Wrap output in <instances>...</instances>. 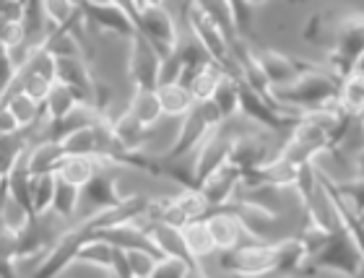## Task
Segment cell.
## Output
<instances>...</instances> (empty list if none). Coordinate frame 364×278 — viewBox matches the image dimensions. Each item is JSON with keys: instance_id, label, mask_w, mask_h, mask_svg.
I'll list each match as a JSON object with an SVG mask.
<instances>
[{"instance_id": "obj_1", "label": "cell", "mask_w": 364, "mask_h": 278, "mask_svg": "<svg viewBox=\"0 0 364 278\" xmlns=\"http://www.w3.org/2000/svg\"><path fill=\"white\" fill-rule=\"evenodd\" d=\"M362 265H364L362 237L338 221V226H333L326 234V240L320 242L318 247L307 255L302 271L304 273L333 271V273H343V276H359Z\"/></svg>"}, {"instance_id": "obj_2", "label": "cell", "mask_w": 364, "mask_h": 278, "mask_svg": "<svg viewBox=\"0 0 364 278\" xmlns=\"http://www.w3.org/2000/svg\"><path fill=\"white\" fill-rule=\"evenodd\" d=\"M336 94H338V78L328 68L315 65V63H307V68L296 75L291 83L273 89L276 102L284 107H291L296 112H307V109L333 105Z\"/></svg>"}, {"instance_id": "obj_3", "label": "cell", "mask_w": 364, "mask_h": 278, "mask_svg": "<svg viewBox=\"0 0 364 278\" xmlns=\"http://www.w3.org/2000/svg\"><path fill=\"white\" fill-rule=\"evenodd\" d=\"M323 21L333 34L328 42V70L341 81L354 68H362V50H364V18L357 11L341 16H326Z\"/></svg>"}, {"instance_id": "obj_4", "label": "cell", "mask_w": 364, "mask_h": 278, "mask_svg": "<svg viewBox=\"0 0 364 278\" xmlns=\"http://www.w3.org/2000/svg\"><path fill=\"white\" fill-rule=\"evenodd\" d=\"M182 117H185V120H182L180 133H177L175 143L164 151L161 161H180V159H185L205 141V136H208L213 128H219L221 122H224V114L219 112V107L213 105L211 99L193 102V107H190Z\"/></svg>"}, {"instance_id": "obj_5", "label": "cell", "mask_w": 364, "mask_h": 278, "mask_svg": "<svg viewBox=\"0 0 364 278\" xmlns=\"http://www.w3.org/2000/svg\"><path fill=\"white\" fill-rule=\"evenodd\" d=\"M185 18H188V26H190V31H193V39L208 53V58H211L224 73L240 78V68H237L235 58H232L229 39L224 37V31L219 29V23L205 14L203 6H200L198 0H185Z\"/></svg>"}, {"instance_id": "obj_6", "label": "cell", "mask_w": 364, "mask_h": 278, "mask_svg": "<svg viewBox=\"0 0 364 278\" xmlns=\"http://www.w3.org/2000/svg\"><path fill=\"white\" fill-rule=\"evenodd\" d=\"M281 263V240L263 242L252 240L242 242L232 250H224L221 268L240 276H260V273H279Z\"/></svg>"}, {"instance_id": "obj_7", "label": "cell", "mask_w": 364, "mask_h": 278, "mask_svg": "<svg viewBox=\"0 0 364 278\" xmlns=\"http://www.w3.org/2000/svg\"><path fill=\"white\" fill-rule=\"evenodd\" d=\"M133 26H136V31L141 37L151 42V47L161 58H167L177 47V42H180L177 39L175 18L161 6H141L136 18H133Z\"/></svg>"}, {"instance_id": "obj_8", "label": "cell", "mask_w": 364, "mask_h": 278, "mask_svg": "<svg viewBox=\"0 0 364 278\" xmlns=\"http://www.w3.org/2000/svg\"><path fill=\"white\" fill-rule=\"evenodd\" d=\"M130 53H128V75L133 89L154 91L159 86V70H161V55L151 47L149 39L141 34H130Z\"/></svg>"}, {"instance_id": "obj_9", "label": "cell", "mask_w": 364, "mask_h": 278, "mask_svg": "<svg viewBox=\"0 0 364 278\" xmlns=\"http://www.w3.org/2000/svg\"><path fill=\"white\" fill-rule=\"evenodd\" d=\"M122 201V196L117 193V180H114L112 172H105V169H97L91 174V180L81 188V198H78V218H86L91 213H99V210H107L117 205Z\"/></svg>"}, {"instance_id": "obj_10", "label": "cell", "mask_w": 364, "mask_h": 278, "mask_svg": "<svg viewBox=\"0 0 364 278\" xmlns=\"http://www.w3.org/2000/svg\"><path fill=\"white\" fill-rule=\"evenodd\" d=\"M221 128V125H219ZM213 128L205 141L198 146L196 154V164H193V182H196V190L200 188V182L208 177L211 172H216L221 164L229 161V151H232V141H235V133H227V130Z\"/></svg>"}, {"instance_id": "obj_11", "label": "cell", "mask_w": 364, "mask_h": 278, "mask_svg": "<svg viewBox=\"0 0 364 278\" xmlns=\"http://www.w3.org/2000/svg\"><path fill=\"white\" fill-rule=\"evenodd\" d=\"M78 11L84 16V21L99 31H112V34H120V37L136 34V26H133V18L128 16V11L120 8L117 3H112V0H105V3L78 0Z\"/></svg>"}, {"instance_id": "obj_12", "label": "cell", "mask_w": 364, "mask_h": 278, "mask_svg": "<svg viewBox=\"0 0 364 278\" xmlns=\"http://www.w3.org/2000/svg\"><path fill=\"white\" fill-rule=\"evenodd\" d=\"M205 226H208V234L213 240V250H232L242 242H252L258 237H252L247 232V226L240 221L237 213L227 210V203L213 208L208 216H205Z\"/></svg>"}, {"instance_id": "obj_13", "label": "cell", "mask_w": 364, "mask_h": 278, "mask_svg": "<svg viewBox=\"0 0 364 278\" xmlns=\"http://www.w3.org/2000/svg\"><path fill=\"white\" fill-rule=\"evenodd\" d=\"M73 260H81V263H91V265H97V268L112 271L114 276H120V278H130L125 250L112 245V242L99 240V237H89V240L76 250Z\"/></svg>"}, {"instance_id": "obj_14", "label": "cell", "mask_w": 364, "mask_h": 278, "mask_svg": "<svg viewBox=\"0 0 364 278\" xmlns=\"http://www.w3.org/2000/svg\"><path fill=\"white\" fill-rule=\"evenodd\" d=\"M242 180H245L242 169L237 164H232V161H227V164H221L216 172L208 174V177L200 182L198 190H200V196L208 201L211 208H219V205H224L227 201H232V198L237 196Z\"/></svg>"}, {"instance_id": "obj_15", "label": "cell", "mask_w": 364, "mask_h": 278, "mask_svg": "<svg viewBox=\"0 0 364 278\" xmlns=\"http://www.w3.org/2000/svg\"><path fill=\"white\" fill-rule=\"evenodd\" d=\"M102 117H105V112H102L99 107L89 105V102H78V105L70 107L68 112H63L60 117L47 120L42 141H63L68 133H73V130H81V128H89V125L99 122Z\"/></svg>"}, {"instance_id": "obj_16", "label": "cell", "mask_w": 364, "mask_h": 278, "mask_svg": "<svg viewBox=\"0 0 364 278\" xmlns=\"http://www.w3.org/2000/svg\"><path fill=\"white\" fill-rule=\"evenodd\" d=\"M55 81L65 83L70 89H78L94 105L97 81L91 78V70L86 65L84 55H63V58H55Z\"/></svg>"}, {"instance_id": "obj_17", "label": "cell", "mask_w": 364, "mask_h": 278, "mask_svg": "<svg viewBox=\"0 0 364 278\" xmlns=\"http://www.w3.org/2000/svg\"><path fill=\"white\" fill-rule=\"evenodd\" d=\"M258 63L263 73H266L268 83H271V91L279 89V86H287L307 68L304 60H296L291 55L276 53V50H258Z\"/></svg>"}, {"instance_id": "obj_18", "label": "cell", "mask_w": 364, "mask_h": 278, "mask_svg": "<svg viewBox=\"0 0 364 278\" xmlns=\"http://www.w3.org/2000/svg\"><path fill=\"white\" fill-rule=\"evenodd\" d=\"M268 141L263 136H252V133H245V136H237L232 141V151H229V161L237 164L242 172H250L255 166H260L263 161H268Z\"/></svg>"}, {"instance_id": "obj_19", "label": "cell", "mask_w": 364, "mask_h": 278, "mask_svg": "<svg viewBox=\"0 0 364 278\" xmlns=\"http://www.w3.org/2000/svg\"><path fill=\"white\" fill-rule=\"evenodd\" d=\"M149 234H151V240L156 242V247H159L164 255L180 257V260H185L188 265H193V271L200 273V263H198L196 257L188 252V247H185L180 226L164 224V221H151V224H149Z\"/></svg>"}, {"instance_id": "obj_20", "label": "cell", "mask_w": 364, "mask_h": 278, "mask_svg": "<svg viewBox=\"0 0 364 278\" xmlns=\"http://www.w3.org/2000/svg\"><path fill=\"white\" fill-rule=\"evenodd\" d=\"M336 107L349 117H359L364 109V83L362 68H354L349 75L338 81V94H336Z\"/></svg>"}, {"instance_id": "obj_21", "label": "cell", "mask_w": 364, "mask_h": 278, "mask_svg": "<svg viewBox=\"0 0 364 278\" xmlns=\"http://www.w3.org/2000/svg\"><path fill=\"white\" fill-rule=\"evenodd\" d=\"M63 156H65V151H63L60 141H37L31 143L29 149H26V154H23L31 174L55 172Z\"/></svg>"}, {"instance_id": "obj_22", "label": "cell", "mask_w": 364, "mask_h": 278, "mask_svg": "<svg viewBox=\"0 0 364 278\" xmlns=\"http://www.w3.org/2000/svg\"><path fill=\"white\" fill-rule=\"evenodd\" d=\"M31 146V128H21L16 133H0V182L6 180L23 151Z\"/></svg>"}, {"instance_id": "obj_23", "label": "cell", "mask_w": 364, "mask_h": 278, "mask_svg": "<svg viewBox=\"0 0 364 278\" xmlns=\"http://www.w3.org/2000/svg\"><path fill=\"white\" fill-rule=\"evenodd\" d=\"M78 102H89V99H86L78 89H70V86H65V83L53 81L45 102H42V114H45L47 120H53V117H60L63 112H68L70 107L78 105Z\"/></svg>"}, {"instance_id": "obj_24", "label": "cell", "mask_w": 364, "mask_h": 278, "mask_svg": "<svg viewBox=\"0 0 364 278\" xmlns=\"http://www.w3.org/2000/svg\"><path fill=\"white\" fill-rule=\"evenodd\" d=\"M156 99H159L161 114H167V117H182L193 107V97H190L188 86H182L180 81L159 83Z\"/></svg>"}, {"instance_id": "obj_25", "label": "cell", "mask_w": 364, "mask_h": 278, "mask_svg": "<svg viewBox=\"0 0 364 278\" xmlns=\"http://www.w3.org/2000/svg\"><path fill=\"white\" fill-rule=\"evenodd\" d=\"M97 169H99L97 159L84 156V154H65V156L60 159L58 169H55V174H60L63 180H68V182H73V185H78V188H84Z\"/></svg>"}, {"instance_id": "obj_26", "label": "cell", "mask_w": 364, "mask_h": 278, "mask_svg": "<svg viewBox=\"0 0 364 278\" xmlns=\"http://www.w3.org/2000/svg\"><path fill=\"white\" fill-rule=\"evenodd\" d=\"M182 240H185V247L196 260L211 255L213 252V240L208 234V226H205V218H193V221H185L180 226Z\"/></svg>"}, {"instance_id": "obj_27", "label": "cell", "mask_w": 364, "mask_h": 278, "mask_svg": "<svg viewBox=\"0 0 364 278\" xmlns=\"http://www.w3.org/2000/svg\"><path fill=\"white\" fill-rule=\"evenodd\" d=\"M211 102L219 107V112L224 114V120L232 114H240V78L229 73H221L219 83L211 94Z\"/></svg>"}, {"instance_id": "obj_28", "label": "cell", "mask_w": 364, "mask_h": 278, "mask_svg": "<svg viewBox=\"0 0 364 278\" xmlns=\"http://www.w3.org/2000/svg\"><path fill=\"white\" fill-rule=\"evenodd\" d=\"M78 198H81V188L73 182L63 180L60 174H55V193H53V213L60 218H76L78 210Z\"/></svg>"}, {"instance_id": "obj_29", "label": "cell", "mask_w": 364, "mask_h": 278, "mask_svg": "<svg viewBox=\"0 0 364 278\" xmlns=\"http://www.w3.org/2000/svg\"><path fill=\"white\" fill-rule=\"evenodd\" d=\"M53 193H55V172H39L31 174L29 180V205L31 213H47L53 208Z\"/></svg>"}, {"instance_id": "obj_30", "label": "cell", "mask_w": 364, "mask_h": 278, "mask_svg": "<svg viewBox=\"0 0 364 278\" xmlns=\"http://www.w3.org/2000/svg\"><path fill=\"white\" fill-rule=\"evenodd\" d=\"M109 128H112L114 138H117L122 146H128V149H141L146 136H149V128H146L144 122H138L130 109H125L114 122H109Z\"/></svg>"}, {"instance_id": "obj_31", "label": "cell", "mask_w": 364, "mask_h": 278, "mask_svg": "<svg viewBox=\"0 0 364 278\" xmlns=\"http://www.w3.org/2000/svg\"><path fill=\"white\" fill-rule=\"evenodd\" d=\"M130 112L136 117L138 122H144L146 128H151L156 125L161 117V107H159V99H156V89L154 91H146V89H136L133 99H130Z\"/></svg>"}, {"instance_id": "obj_32", "label": "cell", "mask_w": 364, "mask_h": 278, "mask_svg": "<svg viewBox=\"0 0 364 278\" xmlns=\"http://www.w3.org/2000/svg\"><path fill=\"white\" fill-rule=\"evenodd\" d=\"M221 73H224V70H221L213 60L205 63L203 68H198L196 75L188 81V91H190V97H193V102H205V99H211Z\"/></svg>"}, {"instance_id": "obj_33", "label": "cell", "mask_w": 364, "mask_h": 278, "mask_svg": "<svg viewBox=\"0 0 364 278\" xmlns=\"http://www.w3.org/2000/svg\"><path fill=\"white\" fill-rule=\"evenodd\" d=\"M229 8V16H232V23H235V31L240 37H250L252 31V6L247 0H224Z\"/></svg>"}, {"instance_id": "obj_34", "label": "cell", "mask_w": 364, "mask_h": 278, "mask_svg": "<svg viewBox=\"0 0 364 278\" xmlns=\"http://www.w3.org/2000/svg\"><path fill=\"white\" fill-rule=\"evenodd\" d=\"M125 260H128L130 276H138V278L151 276L154 263H156V257L151 252H146V250H125Z\"/></svg>"}, {"instance_id": "obj_35", "label": "cell", "mask_w": 364, "mask_h": 278, "mask_svg": "<svg viewBox=\"0 0 364 278\" xmlns=\"http://www.w3.org/2000/svg\"><path fill=\"white\" fill-rule=\"evenodd\" d=\"M193 265H188L185 260H180V257H172V255H164L161 260H156L154 263V271L151 276H193Z\"/></svg>"}, {"instance_id": "obj_36", "label": "cell", "mask_w": 364, "mask_h": 278, "mask_svg": "<svg viewBox=\"0 0 364 278\" xmlns=\"http://www.w3.org/2000/svg\"><path fill=\"white\" fill-rule=\"evenodd\" d=\"M14 73H16V65H14V58H11V50L0 42V91L6 89L8 81L14 78Z\"/></svg>"}, {"instance_id": "obj_37", "label": "cell", "mask_w": 364, "mask_h": 278, "mask_svg": "<svg viewBox=\"0 0 364 278\" xmlns=\"http://www.w3.org/2000/svg\"><path fill=\"white\" fill-rule=\"evenodd\" d=\"M16 130H21V125L16 122V117L6 105H0V133H16Z\"/></svg>"}, {"instance_id": "obj_38", "label": "cell", "mask_w": 364, "mask_h": 278, "mask_svg": "<svg viewBox=\"0 0 364 278\" xmlns=\"http://www.w3.org/2000/svg\"><path fill=\"white\" fill-rule=\"evenodd\" d=\"M138 3V8L141 6H161V0H136Z\"/></svg>"}]
</instances>
